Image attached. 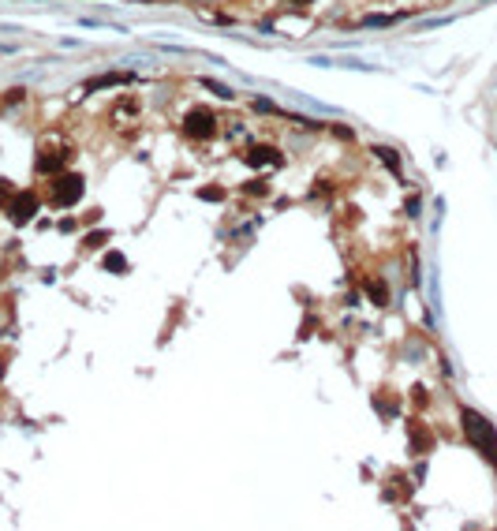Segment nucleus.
<instances>
[{"mask_svg": "<svg viewBox=\"0 0 497 531\" xmlns=\"http://www.w3.org/2000/svg\"><path fill=\"white\" fill-rule=\"evenodd\" d=\"M199 199H206V202H221V199H224V191H221V187H199Z\"/></svg>", "mask_w": 497, "mask_h": 531, "instance_id": "4468645a", "label": "nucleus"}, {"mask_svg": "<svg viewBox=\"0 0 497 531\" xmlns=\"http://www.w3.org/2000/svg\"><path fill=\"white\" fill-rule=\"evenodd\" d=\"M266 191H269L266 180H251V183H247V194H266Z\"/></svg>", "mask_w": 497, "mask_h": 531, "instance_id": "2eb2a0df", "label": "nucleus"}, {"mask_svg": "<svg viewBox=\"0 0 497 531\" xmlns=\"http://www.w3.org/2000/svg\"><path fill=\"white\" fill-rule=\"evenodd\" d=\"M105 243H109V232H105V229H97V232L86 236V251H101Z\"/></svg>", "mask_w": 497, "mask_h": 531, "instance_id": "9d476101", "label": "nucleus"}, {"mask_svg": "<svg viewBox=\"0 0 497 531\" xmlns=\"http://www.w3.org/2000/svg\"><path fill=\"white\" fill-rule=\"evenodd\" d=\"M460 419H463V434L471 438V446L479 449L482 457L497 468V430L479 416V411H471V408H463V411H460Z\"/></svg>", "mask_w": 497, "mask_h": 531, "instance_id": "f257e3e1", "label": "nucleus"}, {"mask_svg": "<svg viewBox=\"0 0 497 531\" xmlns=\"http://www.w3.org/2000/svg\"><path fill=\"white\" fill-rule=\"evenodd\" d=\"M363 23H366V27H393L396 15H366Z\"/></svg>", "mask_w": 497, "mask_h": 531, "instance_id": "ddd939ff", "label": "nucleus"}, {"mask_svg": "<svg viewBox=\"0 0 497 531\" xmlns=\"http://www.w3.org/2000/svg\"><path fill=\"white\" fill-rule=\"evenodd\" d=\"M105 269H109V274H124V269H127V258L120 255V251H109V255H105V262H101Z\"/></svg>", "mask_w": 497, "mask_h": 531, "instance_id": "1a4fd4ad", "label": "nucleus"}, {"mask_svg": "<svg viewBox=\"0 0 497 531\" xmlns=\"http://www.w3.org/2000/svg\"><path fill=\"white\" fill-rule=\"evenodd\" d=\"M366 296H370L377 307H385V303H389V288L382 285V281H366Z\"/></svg>", "mask_w": 497, "mask_h": 531, "instance_id": "6e6552de", "label": "nucleus"}, {"mask_svg": "<svg viewBox=\"0 0 497 531\" xmlns=\"http://www.w3.org/2000/svg\"><path fill=\"white\" fill-rule=\"evenodd\" d=\"M82 187H86V180L79 176V172H64V176H57L52 180V206L57 210H68V206H75L82 199Z\"/></svg>", "mask_w": 497, "mask_h": 531, "instance_id": "f03ea898", "label": "nucleus"}, {"mask_svg": "<svg viewBox=\"0 0 497 531\" xmlns=\"http://www.w3.org/2000/svg\"><path fill=\"white\" fill-rule=\"evenodd\" d=\"M243 161H247V165H254V169H258V165H280L284 157H280L273 146H251V150L243 154Z\"/></svg>", "mask_w": 497, "mask_h": 531, "instance_id": "423d86ee", "label": "nucleus"}, {"mask_svg": "<svg viewBox=\"0 0 497 531\" xmlns=\"http://www.w3.org/2000/svg\"><path fill=\"white\" fill-rule=\"evenodd\" d=\"M202 86H206V90H213V94H217V97H224V101H229V97H236V94L229 90V86H221L217 79H202Z\"/></svg>", "mask_w": 497, "mask_h": 531, "instance_id": "f8f14e48", "label": "nucleus"}, {"mask_svg": "<svg viewBox=\"0 0 497 531\" xmlns=\"http://www.w3.org/2000/svg\"><path fill=\"white\" fill-rule=\"evenodd\" d=\"M34 213H38V194H34V191H19V194H12V202H8V218H12V225L34 221Z\"/></svg>", "mask_w": 497, "mask_h": 531, "instance_id": "20e7f679", "label": "nucleus"}, {"mask_svg": "<svg viewBox=\"0 0 497 531\" xmlns=\"http://www.w3.org/2000/svg\"><path fill=\"white\" fill-rule=\"evenodd\" d=\"M291 4H310V0H291Z\"/></svg>", "mask_w": 497, "mask_h": 531, "instance_id": "f3484780", "label": "nucleus"}, {"mask_svg": "<svg viewBox=\"0 0 497 531\" xmlns=\"http://www.w3.org/2000/svg\"><path fill=\"white\" fill-rule=\"evenodd\" d=\"M183 132H187L191 139H210L213 132H217V116H213L210 109H202V105H194V109L183 116Z\"/></svg>", "mask_w": 497, "mask_h": 531, "instance_id": "7ed1b4c3", "label": "nucleus"}, {"mask_svg": "<svg viewBox=\"0 0 497 531\" xmlns=\"http://www.w3.org/2000/svg\"><path fill=\"white\" fill-rule=\"evenodd\" d=\"M135 75H127V71H105V75H97V79H86L82 83V94H97V90H109V86H120V83H131Z\"/></svg>", "mask_w": 497, "mask_h": 531, "instance_id": "39448f33", "label": "nucleus"}, {"mask_svg": "<svg viewBox=\"0 0 497 531\" xmlns=\"http://www.w3.org/2000/svg\"><path fill=\"white\" fill-rule=\"evenodd\" d=\"M374 154H377V157H382V161H385V165H389V169H393V172H401V161H396V150H389V146H377V150H374Z\"/></svg>", "mask_w": 497, "mask_h": 531, "instance_id": "9b49d317", "label": "nucleus"}, {"mask_svg": "<svg viewBox=\"0 0 497 531\" xmlns=\"http://www.w3.org/2000/svg\"><path fill=\"white\" fill-rule=\"evenodd\" d=\"M412 446H415V453H430V446H434V438H430V430L423 423H412Z\"/></svg>", "mask_w": 497, "mask_h": 531, "instance_id": "0eeeda50", "label": "nucleus"}, {"mask_svg": "<svg viewBox=\"0 0 497 531\" xmlns=\"http://www.w3.org/2000/svg\"><path fill=\"white\" fill-rule=\"evenodd\" d=\"M12 202V187H8V180H0V206Z\"/></svg>", "mask_w": 497, "mask_h": 531, "instance_id": "dca6fc26", "label": "nucleus"}]
</instances>
